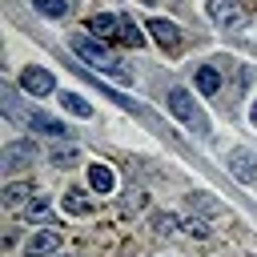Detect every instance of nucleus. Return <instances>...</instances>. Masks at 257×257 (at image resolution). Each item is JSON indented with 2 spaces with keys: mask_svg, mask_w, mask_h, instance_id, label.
Masks as SVG:
<instances>
[{
  "mask_svg": "<svg viewBox=\"0 0 257 257\" xmlns=\"http://www.w3.org/2000/svg\"><path fill=\"white\" fill-rule=\"evenodd\" d=\"M181 225H185V233H193V237H209V233H213V229H209V221H205V217H185V221H181Z\"/></svg>",
  "mask_w": 257,
  "mask_h": 257,
  "instance_id": "nucleus-19",
  "label": "nucleus"
},
{
  "mask_svg": "<svg viewBox=\"0 0 257 257\" xmlns=\"http://www.w3.org/2000/svg\"><path fill=\"white\" fill-rule=\"evenodd\" d=\"M141 4H153V0H141Z\"/></svg>",
  "mask_w": 257,
  "mask_h": 257,
  "instance_id": "nucleus-26",
  "label": "nucleus"
},
{
  "mask_svg": "<svg viewBox=\"0 0 257 257\" xmlns=\"http://www.w3.org/2000/svg\"><path fill=\"white\" fill-rule=\"evenodd\" d=\"M249 120H253V128H257V100L249 104Z\"/></svg>",
  "mask_w": 257,
  "mask_h": 257,
  "instance_id": "nucleus-24",
  "label": "nucleus"
},
{
  "mask_svg": "<svg viewBox=\"0 0 257 257\" xmlns=\"http://www.w3.org/2000/svg\"><path fill=\"white\" fill-rule=\"evenodd\" d=\"M149 32H153V40H157L165 52H177V48H181V28H177L173 20L153 16V20H149Z\"/></svg>",
  "mask_w": 257,
  "mask_h": 257,
  "instance_id": "nucleus-8",
  "label": "nucleus"
},
{
  "mask_svg": "<svg viewBox=\"0 0 257 257\" xmlns=\"http://www.w3.org/2000/svg\"><path fill=\"white\" fill-rule=\"evenodd\" d=\"M120 44H128V48H141L145 44V36H141V28L128 20V16H120V36H116Z\"/></svg>",
  "mask_w": 257,
  "mask_h": 257,
  "instance_id": "nucleus-17",
  "label": "nucleus"
},
{
  "mask_svg": "<svg viewBox=\"0 0 257 257\" xmlns=\"http://www.w3.org/2000/svg\"><path fill=\"white\" fill-rule=\"evenodd\" d=\"M60 257H72V253H60Z\"/></svg>",
  "mask_w": 257,
  "mask_h": 257,
  "instance_id": "nucleus-25",
  "label": "nucleus"
},
{
  "mask_svg": "<svg viewBox=\"0 0 257 257\" xmlns=\"http://www.w3.org/2000/svg\"><path fill=\"white\" fill-rule=\"evenodd\" d=\"M205 12H209V20H213L217 28H241V24H245V8H241L237 0H209Z\"/></svg>",
  "mask_w": 257,
  "mask_h": 257,
  "instance_id": "nucleus-5",
  "label": "nucleus"
},
{
  "mask_svg": "<svg viewBox=\"0 0 257 257\" xmlns=\"http://www.w3.org/2000/svg\"><path fill=\"white\" fill-rule=\"evenodd\" d=\"M197 92H201V96H217V92H221V72H217L213 64H201V68H197Z\"/></svg>",
  "mask_w": 257,
  "mask_h": 257,
  "instance_id": "nucleus-13",
  "label": "nucleus"
},
{
  "mask_svg": "<svg viewBox=\"0 0 257 257\" xmlns=\"http://www.w3.org/2000/svg\"><path fill=\"white\" fill-rule=\"evenodd\" d=\"M60 104H64V112H72V116H92V104L80 96V92H64V96H56Z\"/></svg>",
  "mask_w": 257,
  "mask_h": 257,
  "instance_id": "nucleus-15",
  "label": "nucleus"
},
{
  "mask_svg": "<svg viewBox=\"0 0 257 257\" xmlns=\"http://www.w3.org/2000/svg\"><path fill=\"white\" fill-rule=\"evenodd\" d=\"M193 205H197V209H205V213H217V209H221V205H217V201H209V197H193Z\"/></svg>",
  "mask_w": 257,
  "mask_h": 257,
  "instance_id": "nucleus-22",
  "label": "nucleus"
},
{
  "mask_svg": "<svg viewBox=\"0 0 257 257\" xmlns=\"http://www.w3.org/2000/svg\"><path fill=\"white\" fill-rule=\"evenodd\" d=\"M32 8L48 20H64L68 16V0H32Z\"/></svg>",
  "mask_w": 257,
  "mask_h": 257,
  "instance_id": "nucleus-16",
  "label": "nucleus"
},
{
  "mask_svg": "<svg viewBox=\"0 0 257 257\" xmlns=\"http://www.w3.org/2000/svg\"><path fill=\"white\" fill-rule=\"evenodd\" d=\"M60 209H64L68 217H84V213L96 209V201H92L88 193H80V189H68V193L60 197Z\"/></svg>",
  "mask_w": 257,
  "mask_h": 257,
  "instance_id": "nucleus-10",
  "label": "nucleus"
},
{
  "mask_svg": "<svg viewBox=\"0 0 257 257\" xmlns=\"http://www.w3.org/2000/svg\"><path fill=\"white\" fill-rule=\"evenodd\" d=\"M52 253H60V233L56 229H40L24 245V257H52Z\"/></svg>",
  "mask_w": 257,
  "mask_h": 257,
  "instance_id": "nucleus-7",
  "label": "nucleus"
},
{
  "mask_svg": "<svg viewBox=\"0 0 257 257\" xmlns=\"http://www.w3.org/2000/svg\"><path fill=\"white\" fill-rule=\"evenodd\" d=\"M229 173H233L241 185H253V181H257V157H253L245 145H237V149L229 153Z\"/></svg>",
  "mask_w": 257,
  "mask_h": 257,
  "instance_id": "nucleus-6",
  "label": "nucleus"
},
{
  "mask_svg": "<svg viewBox=\"0 0 257 257\" xmlns=\"http://www.w3.org/2000/svg\"><path fill=\"white\" fill-rule=\"evenodd\" d=\"M88 32H96V36H120V16H112V12H92L88 16Z\"/></svg>",
  "mask_w": 257,
  "mask_h": 257,
  "instance_id": "nucleus-12",
  "label": "nucleus"
},
{
  "mask_svg": "<svg viewBox=\"0 0 257 257\" xmlns=\"http://www.w3.org/2000/svg\"><path fill=\"white\" fill-rule=\"evenodd\" d=\"M72 52H76L84 64H96V72H108V76H112V80H120V84H128V80H133V76L116 64V56L100 44V36H92V32H76V36H72Z\"/></svg>",
  "mask_w": 257,
  "mask_h": 257,
  "instance_id": "nucleus-1",
  "label": "nucleus"
},
{
  "mask_svg": "<svg viewBox=\"0 0 257 257\" xmlns=\"http://www.w3.org/2000/svg\"><path fill=\"white\" fill-rule=\"evenodd\" d=\"M0 201H4V209H28V205H32V185L12 181V185H4Z\"/></svg>",
  "mask_w": 257,
  "mask_h": 257,
  "instance_id": "nucleus-11",
  "label": "nucleus"
},
{
  "mask_svg": "<svg viewBox=\"0 0 257 257\" xmlns=\"http://www.w3.org/2000/svg\"><path fill=\"white\" fill-rule=\"evenodd\" d=\"M153 229H157L161 237H169V233L177 229V217H173V213H157V217H153Z\"/></svg>",
  "mask_w": 257,
  "mask_h": 257,
  "instance_id": "nucleus-20",
  "label": "nucleus"
},
{
  "mask_svg": "<svg viewBox=\"0 0 257 257\" xmlns=\"http://www.w3.org/2000/svg\"><path fill=\"white\" fill-rule=\"evenodd\" d=\"M20 88H24L28 96H52V92H56V76H52L48 68H40V64H28V68L20 72Z\"/></svg>",
  "mask_w": 257,
  "mask_h": 257,
  "instance_id": "nucleus-4",
  "label": "nucleus"
},
{
  "mask_svg": "<svg viewBox=\"0 0 257 257\" xmlns=\"http://www.w3.org/2000/svg\"><path fill=\"white\" fill-rule=\"evenodd\" d=\"M88 185H92L96 193H112V189H116V177H112L108 165H92V169H88Z\"/></svg>",
  "mask_w": 257,
  "mask_h": 257,
  "instance_id": "nucleus-14",
  "label": "nucleus"
},
{
  "mask_svg": "<svg viewBox=\"0 0 257 257\" xmlns=\"http://www.w3.org/2000/svg\"><path fill=\"white\" fill-rule=\"evenodd\" d=\"M36 141H8L4 149H0V169L12 177V173H20V169H28L32 161H36Z\"/></svg>",
  "mask_w": 257,
  "mask_h": 257,
  "instance_id": "nucleus-3",
  "label": "nucleus"
},
{
  "mask_svg": "<svg viewBox=\"0 0 257 257\" xmlns=\"http://www.w3.org/2000/svg\"><path fill=\"white\" fill-rule=\"evenodd\" d=\"M24 124H28V128H36V133H48V137H68V133H72L64 120H56V116H48V112H40V108H28Z\"/></svg>",
  "mask_w": 257,
  "mask_h": 257,
  "instance_id": "nucleus-9",
  "label": "nucleus"
},
{
  "mask_svg": "<svg viewBox=\"0 0 257 257\" xmlns=\"http://www.w3.org/2000/svg\"><path fill=\"white\" fill-rule=\"evenodd\" d=\"M141 205H145V193H137V189H133V197H124V213H137Z\"/></svg>",
  "mask_w": 257,
  "mask_h": 257,
  "instance_id": "nucleus-21",
  "label": "nucleus"
},
{
  "mask_svg": "<svg viewBox=\"0 0 257 257\" xmlns=\"http://www.w3.org/2000/svg\"><path fill=\"white\" fill-rule=\"evenodd\" d=\"M76 161H80V153H76L72 145H68V149H56V153H52V165H56V169H72Z\"/></svg>",
  "mask_w": 257,
  "mask_h": 257,
  "instance_id": "nucleus-18",
  "label": "nucleus"
},
{
  "mask_svg": "<svg viewBox=\"0 0 257 257\" xmlns=\"http://www.w3.org/2000/svg\"><path fill=\"white\" fill-rule=\"evenodd\" d=\"M169 112H173L177 120L193 124V128H197V137H205V141H209V120H205V112L197 108V100H193V92H189V88H169Z\"/></svg>",
  "mask_w": 257,
  "mask_h": 257,
  "instance_id": "nucleus-2",
  "label": "nucleus"
},
{
  "mask_svg": "<svg viewBox=\"0 0 257 257\" xmlns=\"http://www.w3.org/2000/svg\"><path fill=\"white\" fill-rule=\"evenodd\" d=\"M24 213H28V217H48V205H44V201H32Z\"/></svg>",
  "mask_w": 257,
  "mask_h": 257,
  "instance_id": "nucleus-23",
  "label": "nucleus"
}]
</instances>
